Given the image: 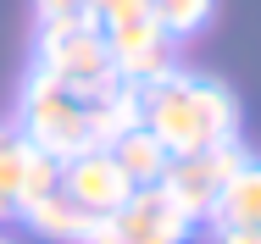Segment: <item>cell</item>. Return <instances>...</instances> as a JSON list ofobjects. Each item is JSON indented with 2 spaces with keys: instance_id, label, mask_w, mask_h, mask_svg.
Listing matches in <instances>:
<instances>
[{
  "instance_id": "cell-1",
  "label": "cell",
  "mask_w": 261,
  "mask_h": 244,
  "mask_svg": "<svg viewBox=\"0 0 261 244\" xmlns=\"http://www.w3.org/2000/svg\"><path fill=\"white\" fill-rule=\"evenodd\" d=\"M139 95H145V128L167 145V155H195V150H217L239 139L233 89H222L217 78L172 67L167 78L145 84Z\"/></svg>"
},
{
  "instance_id": "cell-2",
  "label": "cell",
  "mask_w": 261,
  "mask_h": 244,
  "mask_svg": "<svg viewBox=\"0 0 261 244\" xmlns=\"http://www.w3.org/2000/svg\"><path fill=\"white\" fill-rule=\"evenodd\" d=\"M95 28H100L117 72L128 84H139V89L178 67V39L150 17V0H100L95 6Z\"/></svg>"
},
{
  "instance_id": "cell-3",
  "label": "cell",
  "mask_w": 261,
  "mask_h": 244,
  "mask_svg": "<svg viewBox=\"0 0 261 244\" xmlns=\"http://www.w3.org/2000/svg\"><path fill=\"white\" fill-rule=\"evenodd\" d=\"M17 128L28 133V145H39L56 161H72L84 150H95V122H89V100L61 89L50 72H28L22 100H17Z\"/></svg>"
},
{
  "instance_id": "cell-4",
  "label": "cell",
  "mask_w": 261,
  "mask_h": 244,
  "mask_svg": "<svg viewBox=\"0 0 261 244\" xmlns=\"http://www.w3.org/2000/svg\"><path fill=\"white\" fill-rule=\"evenodd\" d=\"M39 72H50L61 89H72L78 100H100L117 84H128L106 50L95 22H39Z\"/></svg>"
},
{
  "instance_id": "cell-5",
  "label": "cell",
  "mask_w": 261,
  "mask_h": 244,
  "mask_svg": "<svg viewBox=\"0 0 261 244\" xmlns=\"http://www.w3.org/2000/svg\"><path fill=\"white\" fill-rule=\"evenodd\" d=\"M189 228L195 222L167 200V189L150 183V189H134L111 216H95L84 244H189Z\"/></svg>"
},
{
  "instance_id": "cell-6",
  "label": "cell",
  "mask_w": 261,
  "mask_h": 244,
  "mask_svg": "<svg viewBox=\"0 0 261 244\" xmlns=\"http://www.w3.org/2000/svg\"><path fill=\"white\" fill-rule=\"evenodd\" d=\"M239 161H245L239 139H233V145H217V150H195V155H172L167 172H161V189H167V200H172L189 222H211V216H217V200L228 189V178L239 172Z\"/></svg>"
},
{
  "instance_id": "cell-7",
  "label": "cell",
  "mask_w": 261,
  "mask_h": 244,
  "mask_svg": "<svg viewBox=\"0 0 261 244\" xmlns=\"http://www.w3.org/2000/svg\"><path fill=\"white\" fill-rule=\"evenodd\" d=\"M56 183H61V161L28 145L17 122H0V222H17L22 205L50 195Z\"/></svg>"
},
{
  "instance_id": "cell-8",
  "label": "cell",
  "mask_w": 261,
  "mask_h": 244,
  "mask_svg": "<svg viewBox=\"0 0 261 244\" xmlns=\"http://www.w3.org/2000/svg\"><path fill=\"white\" fill-rule=\"evenodd\" d=\"M61 189L78 200L89 216H111L122 200L134 195V183H128V172L117 167V155L106 145L84 150V155H72V161H61Z\"/></svg>"
},
{
  "instance_id": "cell-9",
  "label": "cell",
  "mask_w": 261,
  "mask_h": 244,
  "mask_svg": "<svg viewBox=\"0 0 261 244\" xmlns=\"http://www.w3.org/2000/svg\"><path fill=\"white\" fill-rule=\"evenodd\" d=\"M17 222H28V228H34L39 239H56V244H84V239H89V228H95V216H89V211H84L78 200L67 195L61 183H56L50 195L28 200Z\"/></svg>"
},
{
  "instance_id": "cell-10",
  "label": "cell",
  "mask_w": 261,
  "mask_h": 244,
  "mask_svg": "<svg viewBox=\"0 0 261 244\" xmlns=\"http://www.w3.org/2000/svg\"><path fill=\"white\" fill-rule=\"evenodd\" d=\"M106 150L117 155V167L128 172V183H134V189H150V183H161V172H167V161H172V155H167V145H161L145 122H139V128H128L122 139H111Z\"/></svg>"
},
{
  "instance_id": "cell-11",
  "label": "cell",
  "mask_w": 261,
  "mask_h": 244,
  "mask_svg": "<svg viewBox=\"0 0 261 244\" xmlns=\"http://www.w3.org/2000/svg\"><path fill=\"white\" fill-rule=\"evenodd\" d=\"M217 228H261V161H239V172L228 178V189L217 200Z\"/></svg>"
},
{
  "instance_id": "cell-12",
  "label": "cell",
  "mask_w": 261,
  "mask_h": 244,
  "mask_svg": "<svg viewBox=\"0 0 261 244\" xmlns=\"http://www.w3.org/2000/svg\"><path fill=\"white\" fill-rule=\"evenodd\" d=\"M150 17L172 39H189V34H200L211 17H217V0H150Z\"/></svg>"
},
{
  "instance_id": "cell-13",
  "label": "cell",
  "mask_w": 261,
  "mask_h": 244,
  "mask_svg": "<svg viewBox=\"0 0 261 244\" xmlns=\"http://www.w3.org/2000/svg\"><path fill=\"white\" fill-rule=\"evenodd\" d=\"M39 22H95V0H34Z\"/></svg>"
},
{
  "instance_id": "cell-14",
  "label": "cell",
  "mask_w": 261,
  "mask_h": 244,
  "mask_svg": "<svg viewBox=\"0 0 261 244\" xmlns=\"http://www.w3.org/2000/svg\"><path fill=\"white\" fill-rule=\"evenodd\" d=\"M217 244H261V228H217Z\"/></svg>"
},
{
  "instance_id": "cell-15",
  "label": "cell",
  "mask_w": 261,
  "mask_h": 244,
  "mask_svg": "<svg viewBox=\"0 0 261 244\" xmlns=\"http://www.w3.org/2000/svg\"><path fill=\"white\" fill-rule=\"evenodd\" d=\"M0 244H17V239H6V233H0Z\"/></svg>"
},
{
  "instance_id": "cell-16",
  "label": "cell",
  "mask_w": 261,
  "mask_h": 244,
  "mask_svg": "<svg viewBox=\"0 0 261 244\" xmlns=\"http://www.w3.org/2000/svg\"><path fill=\"white\" fill-rule=\"evenodd\" d=\"M95 6H100V0H95Z\"/></svg>"
}]
</instances>
